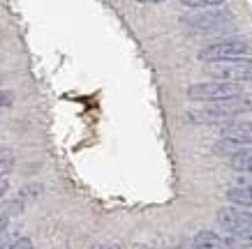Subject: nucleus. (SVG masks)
Returning <instances> with one entry per match:
<instances>
[{
	"mask_svg": "<svg viewBox=\"0 0 252 249\" xmlns=\"http://www.w3.org/2000/svg\"><path fill=\"white\" fill-rule=\"evenodd\" d=\"M7 189H9V182L5 180V178H0V198L7 194Z\"/></svg>",
	"mask_w": 252,
	"mask_h": 249,
	"instance_id": "17",
	"label": "nucleus"
},
{
	"mask_svg": "<svg viewBox=\"0 0 252 249\" xmlns=\"http://www.w3.org/2000/svg\"><path fill=\"white\" fill-rule=\"evenodd\" d=\"M194 245H197V249H231L229 242L213 231H199L194 235Z\"/></svg>",
	"mask_w": 252,
	"mask_h": 249,
	"instance_id": "6",
	"label": "nucleus"
},
{
	"mask_svg": "<svg viewBox=\"0 0 252 249\" xmlns=\"http://www.w3.org/2000/svg\"><path fill=\"white\" fill-rule=\"evenodd\" d=\"M208 76H213L215 81H229V83H241L252 79V60H220V62H208L206 65Z\"/></svg>",
	"mask_w": 252,
	"mask_h": 249,
	"instance_id": "2",
	"label": "nucleus"
},
{
	"mask_svg": "<svg viewBox=\"0 0 252 249\" xmlns=\"http://www.w3.org/2000/svg\"><path fill=\"white\" fill-rule=\"evenodd\" d=\"M224 196L229 198L234 205H252V187L250 185H236L229 187Z\"/></svg>",
	"mask_w": 252,
	"mask_h": 249,
	"instance_id": "8",
	"label": "nucleus"
},
{
	"mask_svg": "<svg viewBox=\"0 0 252 249\" xmlns=\"http://www.w3.org/2000/svg\"><path fill=\"white\" fill-rule=\"evenodd\" d=\"M93 249H123L118 242H104V245H97V247H93Z\"/></svg>",
	"mask_w": 252,
	"mask_h": 249,
	"instance_id": "16",
	"label": "nucleus"
},
{
	"mask_svg": "<svg viewBox=\"0 0 252 249\" xmlns=\"http://www.w3.org/2000/svg\"><path fill=\"white\" fill-rule=\"evenodd\" d=\"M7 226H9V215L7 212H0V233L7 231Z\"/></svg>",
	"mask_w": 252,
	"mask_h": 249,
	"instance_id": "15",
	"label": "nucleus"
},
{
	"mask_svg": "<svg viewBox=\"0 0 252 249\" xmlns=\"http://www.w3.org/2000/svg\"><path fill=\"white\" fill-rule=\"evenodd\" d=\"M5 106H12V92L0 90V109H5Z\"/></svg>",
	"mask_w": 252,
	"mask_h": 249,
	"instance_id": "13",
	"label": "nucleus"
},
{
	"mask_svg": "<svg viewBox=\"0 0 252 249\" xmlns=\"http://www.w3.org/2000/svg\"><path fill=\"white\" fill-rule=\"evenodd\" d=\"M176 249H197V245H194V242L183 240V242H178V245H176Z\"/></svg>",
	"mask_w": 252,
	"mask_h": 249,
	"instance_id": "18",
	"label": "nucleus"
},
{
	"mask_svg": "<svg viewBox=\"0 0 252 249\" xmlns=\"http://www.w3.org/2000/svg\"><path fill=\"white\" fill-rule=\"evenodd\" d=\"M0 83H2V79H0Z\"/></svg>",
	"mask_w": 252,
	"mask_h": 249,
	"instance_id": "21",
	"label": "nucleus"
},
{
	"mask_svg": "<svg viewBox=\"0 0 252 249\" xmlns=\"http://www.w3.org/2000/svg\"><path fill=\"white\" fill-rule=\"evenodd\" d=\"M250 53V44L245 39H227V42H215L199 51V60L204 62H220V60H236Z\"/></svg>",
	"mask_w": 252,
	"mask_h": 249,
	"instance_id": "3",
	"label": "nucleus"
},
{
	"mask_svg": "<svg viewBox=\"0 0 252 249\" xmlns=\"http://www.w3.org/2000/svg\"><path fill=\"white\" fill-rule=\"evenodd\" d=\"M185 7L199 9V7H215V5H222L224 0H181Z\"/></svg>",
	"mask_w": 252,
	"mask_h": 249,
	"instance_id": "10",
	"label": "nucleus"
},
{
	"mask_svg": "<svg viewBox=\"0 0 252 249\" xmlns=\"http://www.w3.org/2000/svg\"><path fill=\"white\" fill-rule=\"evenodd\" d=\"M12 242L14 240H12V235H9L7 231H2V233H0V249H7Z\"/></svg>",
	"mask_w": 252,
	"mask_h": 249,
	"instance_id": "14",
	"label": "nucleus"
},
{
	"mask_svg": "<svg viewBox=\"0 0 252 249\" xmlns=\"http://www.w3.org/2000/svg\"><path fill=\"white\" fill-rule=\"evenodd\" d=\"M12 168H14V162H12V159H0V178H5Z\"/></svg>",
	"mask_w": 252,
	"mask_h": 249,
	"instance_id": "12",
	"label": "nucleus"
},
{
	"mask_svg": "<svg viewBox=\"0 0 252 249\" xmlns=\"http://www.w3.org/2000/svg\"><path fill=\"white\" fill-rule=\"evenodd\" d=\"M137 2H144V5H155V2H164V0H137Z\"/></svg>",
	"mask_w": 252,
	"mask_h": 249,
	"instance_id": "19",
	"label": "nucleus"
},
{
	"mask_svg": "<svg viewBox=\"0 0 252 249\" xmlns=\"http://www.w3.org/2000/svg\"><path fill=\"white\" fill-rule=\"evenodd\" d=\"M229 166L238 173H252V148H243L236 155H231Z\"/></svg>",
	"mask_w": 252,
	"mask_h": 249,
	"instance_id": "7",
	"label": "nucleus"
},
{
	"mask_svg": "<svg viewBox=\"0 0 252 249\" xmlns=\"http://www.w3.org/2000/svg\"><path fill=\"white\" fill-rule=\"evenodd\" d=\"M231 212H234L238 219H243L245 224L252 226V205H231Z\"/></svg>",
	"mask_w": 252,
	"mask_h": 249,
	"instance_id": "9",
	"label": "nucleus"
},
{
	"mask_svg": "<svg viewBox=\"0 0 252 249\" xmlns=\"http://www.w3.org/2000/svg\"><path fill=\"white\" fill-rule=\"evenodd\" d=\"M7 249H32V242H31V238H19V240H14Z\"/></svg>",
	"mask_w": 252,
	"mask_h": 249,
	"instance_id": "11",
	"label": "nucleus"
},
{
	"mask_svg": "<svg viewBox=\"0 0 252 249\" xmlns=\"http://www.w3.org/2000/svg\"><path fill=\"white\" fill-rule=\"evenodd\" d=\"M185 95H188V99H194V102H222V99L241 97V88L229 81H208L190 85Z\"/></svg>",
	"mask_w": 252,
	"mask_h": 249,
	"instance_id": "1",
	"label": "nucleus"
},
{
	"mask_svg": "<svg viewBox=\"0 0 252 249\" xmlns=\"http://www.w3.org/2000/svg\"><path fill=\"white\" fill-rule=\"evenodd\" d=\"M139 249H160V247H151V245H144V247H139Z\"/></svg>",
	"mask_w": 252,
	"mask_h": 249,
	"instance_id": "20",
	"label": "nucleus"
},
{
	"mask_svg": "<svg viewBox=\"0 0 252 249\" xmlns=\"http://www.w3.org/2000/svg\"><path fill=\"white\" fill-rule=\"evenodd\" d=\"M231 21V16L227 12H204V14H192V16H183L181 23L192 28L197 35H211V32L222 30L227 23Z\"/></svg>",
	"mask_w": 252,
	"mask_h": 249,
	"instance_id": "4",
	"label": "nucleus"
},
{
	"mask_svg": "<svg viewBox=\"0 0 252 249\" xmlns=\"http://www.w3.org/2000/svg\"><path fill=\"white\" fill-rule=\"evenodd\" d=\"M222 138L234 141L241 148L252 145V122H238V125H229V127L222 129Z\"/></svg>",
	"mask_w": 252,
	"mask_h": 249,
	"instance_id": "5",
	"label": "nucleus"
}]
</instances>
